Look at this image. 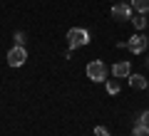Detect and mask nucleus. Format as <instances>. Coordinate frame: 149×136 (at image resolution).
Returning <instances> with one entry per match:
<instances>
[{"label":"nucleus","instance_id":"13","mask_svg":"<svg viewBox=\"0 0 149 136\" xmlns=\"http://www.w3.org/2000/svg\"><path fill=\"white\" fill-rule=\"evenodd\" d=\"M13 40H15V45H22V47H25V32H20V30H17Z\"/></svg>","mask_w":149,"mask_h":136},{"label":"nucleus","instance_id":"6","mask_svg":"<svg viewBox=\"0 0 149 136\" xmlns=\"http://www.w3.org/2000/svg\"><path fill=\"white\" fill-rule=\"evenodd\" d=\"M112 74H114L117 79H127L129 74H132V64L129 62H117L114 67H112Z\"/></svg>","mask_w":149,"mask_h":136},{"label":"nucleus","instance_id":"11","mask_svg":"<svg viewBox=\"0 0 149 136\" xmlns=\"http://www.w3.org/2000/svg\"><path fill=\"white\" fill-rule=\"evenodd\" d=\"M132 136H149V126H137V124H134Z\"/></svg>","mask_w":149,"mask_h":136},{"label":"nucleus","instance_id":"14","mask_svg":"<svg viewBox=\"0 0 149 136\" xmlns=\"http://www.w3.org/2000/svg\"><path fill=\"white\" fill-rule=\"evenodd\" d=\"M95 136H109V131L104 126H95Z\"/></svg>","mask_w":149,"mask_h":136},{"label":"nucleus","instance_id":"12","mask_svg":"<svg viewBox=\"0 0 149 136\" xmlns=\"http://www.w3.org/2000/svg\"><path fill=\"white\" fill-rule=\"evenodd\" d=\"M137 126H149V109L139 114V119H137Z\"/></svg>","mask_w":149,"mask_h":136},{"label":"nucleus","instance_id":"3","mask_svg":"<svg viewBox=\"0 0 149 136\" xmlns=\"http://www.w3.org/2000/svg\"><path fill=\"white\" fill-rule=\"evenodd\" d=\"M132 3H114V5H112V17H114V20H132Z\"/></svg>","mask_w":149,"mask_h":136},{"label":"nucleus","instance_id":"1","mask_svg":"<svg viewBox=\"0 0 149 136\" xmlns=\"http://www.w3.org/2000/svg\"><path fill=\"white\" fill-rule=\"evenodd\" d=\"M85 72H87V79H92V82H107L109 69H107V64L102 62V59H92L85 67Z\"/></svg>","mask_w":149,"mask_h":136},{"label":"nucleus","instance_id":"15","mask_svg":"<svg viewBox=\"0 0 149 136\" xmlns=\"http://www.w3.org/2000/svg\"><path fill=\"white\" fill-rule=\"evenodd\" d=\"M147 67H149V57H147Z\"/></svg>","mask_w":149,"mask_h":136},{"label":"nucleus","instance_id":"9","mask_svg":"<svg viewBox=\"0 0 149 136\" xmlns=\"http://www.w3.org/2000/svg\"><path fill=\"white\" fill-rule=\"evenodd\" d=\"M104 87H107V92H109V94H117V92H119V82H117V79H107Z\"/></svg>","mask_w":149,"mask_h":136},{"label":"nucleus","instance_id":"4","mask_svg":"<svg viewBox=\"0 0 149 136\" xmlns=\"http://www.w3.org/2000/svg\"><path fill=\"white\" fill-rule=\"evenodd\" d=\"M25 59H27V52H25L22 45H15V47L8 52V64H10V67H20V64H25Z\"/></svg>","mask_w":149,"mask_h":136},{"label":"nucleus","instance_id":"8","mask_svg":"<svg viewBox=\"0 0 149 136\" xmlns=\"http://www.w3.org/2000/svg\"><path fill=\"white\" fill-rule=\"evenodd\" d=\"M132 8L139 12V15H147L149 12V0H132Z\"/></svg>","mask_w":149,"mask_h":136},{"label":"nucleus","instance_id":"2","mask_svg":"<svg viewBox=\"0 0 149 136\" xmlns=\"http://www.w3.org/2000/svg\"><path fill=\"white\" fill-rule=\"evenodd\" d=\"M67 45H70V50L90 45V32L85 27H72V30H67Z\"/></svg>","mask_w":149,"mask_h":136},{"label":"nucleus","instance_id":"10","mask_svg":"<svg viewBox=\"0 0 149 136\" xmlns=\"http://www.w3.org/2000/svg\"><path fill=\"white\" fill-rule=\"evenodd\" d=\"M132 25L137 27V30H144V27H147V20H144V15H137V17H132Z\"/></svg>","mask_w":149,"mask_h":136},{"label":"nucleus","instance_id":"7","mask_svg":"<svg viewBox=\"0 0 149 136\" xmlns=\"http://www.w3.org/2000/svg\"><path fill=\"white\" fill-rule=\"evenodd\" d=\"M129 84H132V89H149V82L144 79V74H129Z\"/></svg>","mask_w":149,"mask_h":136},{"label":"nucleus","instance_id":"5","mask_svg":"<svg viewBox=\"0 0 149 136\" xmlns=\"http://www.w3.org/2000/svg\"><path fill=\"white\" fill-rule=\"evenodd\" d=\"M147 45H149V40L144 35H134V37H129V40H127V50L132 55H142L144 50H147Z\"/></svg>","mask_w":149,"mask_h":136}]
</instances>
